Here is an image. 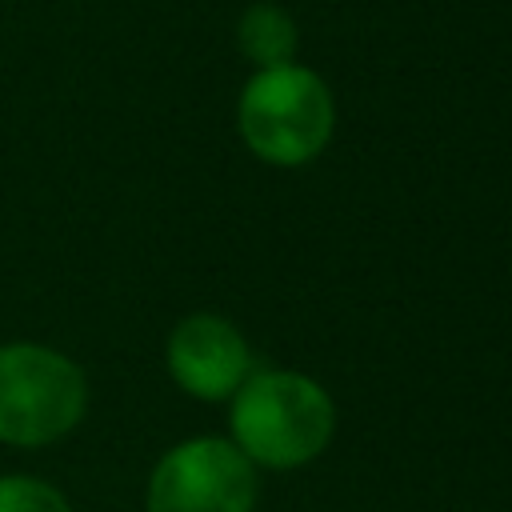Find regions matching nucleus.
<instances>
[{"instance_id": "f257e3e1", "label": "nucleus", "mask_w": 512, "mask_h": 512, "mask_svg": "<svg viewBox=\"0 0 512 512\" xmlns=\"http://www.w3.org/2000/svg\"><path fill=\"white\" fill-rule=\"evenodd\" d=\"M336 432L328 388L292 368H252L228 400V440L252 468H300L316 460Z\"/></svg>"}, {"instance_id": "f03ea898", "label": "nucleus", "mask_w": 512, "mask_h": 512, "mask_svg": "<svg viewBox=\"0 0 512 512\" xmlns=\"http://www.w3.org/2000/svg\"><path fill=\"white\" fill-rule=\"evenodd\" d=\"M88 412L84 368L40 340L0 344V444L48 448L80 428Z\"/></svg>"}, {"instance_id": "7ed1b4c3", "label": "nucleus", "mask_w": 512, "mask_h": 512, "mask_svg": "<svg viewBox=\"0 0 512 512\" xmlns=\"http://www.w3.org/2000/svg\"><path fill=\"white\" fill-rule=\"evenodd\" d=\"M236 124L248 152L276 168H300L332 140L336 108L328 84L304 64L260 68L236 104Z\"/></svg>"}, {"instance_id": "20e7f679", "label": "nucleus", "mask_w": 512, "mask_h": 512, "mask_svg": "<svg viewBox=\"0 0 512 512\" xmlns=\"http://www.w3.org/2000/svg\"><path fill=\"white\" fill-rule=\"evenodd\" d=\"M256 468L228 436H188L148 472L144 512H252Z\"/></svg>"}, {"instance_id": "39448f33", "label": "nucleus", "mask_w": 512, "mask_h": 512, "mask_svg": "<svg viewBox=\"0 0 512 512\" xmlns=\"http://www.w3.org/2000/svg\"><path fill=\"white\" fill-rule=\"evenodd\" d=\"M164 368L184 396L220 404V400H232V392L248 380L256 364H252V348L244 332L228 316L192 312L176 320V328L168 332Z\"/></svg>"}, {"instance_id": "423d86ee", "label": "nucleus", "mask_w": 512, "mask_h": 512, "mask_svg": "<svg viewBox=\"0 0 512 512\" xmlns=\"http://www.w3.org/2000/svg\"><path fill=\"white\" fill-rule=\"evenodd\" d=\"M236 40H240V52L256 64V72L260 68H280V64H292L296 24L280 4H252L240 16Z\"/></svg>"}, {"instance_id": "0eeeda50", "label": "nucleus", "mask_w": 512, "mask_h": 512, "mask_svg": "<svg viewBox=\"0 0 512 512\" xmlns=\"http://www.w3.org/2000/svg\"><path fill=\"white\" fill-rule=\"evenodd\" d=\"M0 512H72V500L44 476L0 472Z\"/></svg>"}]
</instances>
